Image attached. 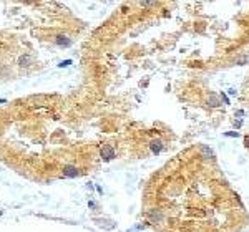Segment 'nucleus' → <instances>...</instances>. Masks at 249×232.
I'll use <instances>...</instances> for the list:
<instances>
[{
	"mask_svg": "<svg viewBox=\"0 0 249 232\" xmlns=\"http://www.w3.org/2000/svg\"><path fill=\"white\" fill-rule=\"evenodd\" d=\"M143 216L158 232H243L249 214L206 146L178 153L146 182Z\"/></svg>",
	"mask_w": 249,
	"mask_h": 232,
	"instance_id": "nucleus-1",
	"label": "nucleus"
},
{
	"mask_svg": "<svg viewBox=\"0 0 249 232\" xmlns=\"http://www.w3.org/2000/svg\"><path fill=\"white\" fill-rule=\"evenodd\" d=\"M100 154H102V159L103 161H111L113 158H115V151H113L111 146L105 144L102 149H100Z\"/></svg>",
	"mask_w": 249,
	"mask_h": 232,
	"instance_id": "nucleus-2",
	"label": "nucleus"
},
{
	"mask_svg": "<svg viewBox=\"0 0 249 232\" xmlns=\"http://www.w3.org/2000/svg\"><path fill=\"white\" fill-rule=\"evenodd\" d=\"M63 176H66V177H76V176H78V169H76V166L66 164L65 168H63Z\"/></svg>",
	"mask_w": 249,
	"mask_h": 232,
	"instance_id": "nucleus-3",
	"label": "nucleus"
},
{
	"mask_svg": "<svg viewBox=\"0 0 249 232\" xmlns=\"http://www.w3.org/2000/svg\"><path fill=\"white\" fill-rule=\"evenodd\" d=\"M55 41H56V45H60V46H70L71 45V40L65 35H58L55 38Z\"/></svg>",
	"mask_w": 249,
	"mask_h": 232,
	"instance_id": "nucleus-4",
	"label": "nucleus"
},
{
	"mask_svg": "<svg viewBox=\"0 0 249 232\" xmlns=\"http://www.w3.org/2000/svg\"><path fill=\"white\" fill-rule=\"evenodd\" d=\"M30 63H32V58L28 55H23V57L18 58V65L20 67H30Z\"/></svg>",
	"mask_w": 249,
	"mask_h": 232,
	"instance_id": "nucleus-5",
	"label": "nucleus"
},
{
	"mask_svg": "<svg viewBox=\"0 0 249 232\" xmlns=\"http://www.w3.org/2000/svg\"><path fill=\"white\" fill-rule=\"evenodd\" d=\"M68 65H71V60H65V62H61L58 67H60V68H65V67H68Z\"/></svg>",
	"mask_w": 249,
	"mask_h": 232,
	"instance_id": "nucleus-6",
	"label": "nucleus"
},
{
	"mask_svg": "<svg viewBox=\"0 0 249 232\" xmlns=\"http://www.w3.org/2000/svg\"><path fill=\"white\" fill-rule=\"evenodd\" d=\"M244 143H246V148L249 149V136H246V139H244Z\"/></svg>",
	"mask_w": 249,
	"mask_h": 232,
	"instance_id": "nucleus-7",
	"label": "nucleus"
},
{
	"mask_svg": "<svg viewBox=\"0 0 249 232\" xmlns=\"http://www.w3.org/2000/svg\"><path fill=\"white\" fill-rule=\"evenodd\" d=\"M0 103H7V100L5 98H0Z\"/></svg>",
	"mask_w": 249,
	"mask_h": 232,
	"instance_id": "nucleus-8",
	"label": "nucleus"
},
{
	"mask_svg": "<svg viewBox=\"0 0 249 232\" xmlns=\"http://www.w3.org/2000/svg\"><path fill=\"white\" fill-rule=\"evenodd\" d=\"M0 216H2V211H0Z\"/></svg>",
	"mask_w": 249,
	"mask_h": 232,
	"instance_id": "nucleus-9",
	"label": "nucleus"
}]
</instances>
